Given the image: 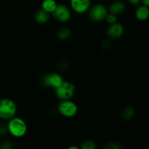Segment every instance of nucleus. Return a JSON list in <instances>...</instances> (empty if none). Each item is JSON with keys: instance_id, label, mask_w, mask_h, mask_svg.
<instances>
[{"instance_id": "1", "label": "nucleus", "mask_w": 149, "mask_h": 149, "mask_svg": "<svg viewBox=\"0 0 149 149\" xmlns=\"http://www.w3.org/2000/svg\"><path fill=\"white\" fill-rule=\"evenodd\" d=\"M8 132L13 136L20 138L26 135L27 132V125L24 120L18 117H13L7 124Z\"/></svg>"}, {"instance_id": "2", "label": "nucleus", "mask_w": 149, "mask_h": 149, "mask_svg": "<svg viewBox=\"0 0 149 149\" xmlns=\"http://www.w3.org/2000/svg\"><path fill=\"white\" fill-rule=\"evenodd\" d=\"M17 113V106L9 98L0 99V119L8 120L14 117Z\"/></svg>"}, {"instance_id": "3", "label": "nucleus", "mask_w": 149, "mask_h": 149, "mask_svg": "<svg viewBox=\"0 0 149 149\" xmlns=\"http://www.w3.org/2000/svg\"><path fill=\"white\" fill-rule=\"evenodd\" d=\"M55 90L57 97L62 100H70L75 93V86L70 81H63Z\"/></svg>"}, {"instance_id": "4", "label": "nucleus", "mask_w": 149, "mask_h": 149, "mask_svg": "<svg viewBox=\"0 0 149 149\" xmlns=\"http://www.w3.org/2000/svg\"><path fill=\"white\" fill-rule=\"evenodd\" d=\"M59 113L65 117L71 118L75 116L78 111V108L75 103L70 100H62L58 107Z\"/></svg>"}, {"instance_id": "5", "label": "nucleus", "mask_w": 149, "mask_h": 149, "mask_svg": "<svg viewBox=\"0 0 149 149\" xmlns=\"http://www.w3.org/2000/svg\"><path fill=\"white\" fill-rule=\"evenodd\" d=\"M107 14V8L101 4H95L89 9V17L94 22H100L105 20Z\"/></svg>"}, {"instance_id": "6", "label": "nucleus", "mask_w": 149, "mask_h": 149, "mask_svg": "<svg viewBox=\"0 0 149 149\" xmlns=\"http://www.w3.org/2000/svg\"><path fill=\"white\" fill-rule=\"evenodd\" d=\"M63 81V79L60 74L56 73H50L43 76L41 79V82L45 87L57 88Z\"/></svg>"}, {"instance_id": "7", "label": "nucleus", "mask_w": 149, "mask_h": 149, "mask_svg": "<svg viewBox=\"0 0 149 149\" xmlns=\"http://www.w3.org/2000/svg\"><path fill=\"white\" fill-rule=\"evenodd\" d=\"M52 14L54 18L61 23L68 21L71 17V12H70L69 9L63 4L57 5L56 8L52 12Z\"/></svg>"}, {"instance_id": "8", "label": "nucleus", "mask_w": 149, "mask_h": 149, "mask_svg": "<svg viewBox=\"0 0 149 149\" xmlns=\"http://www.w3.org/2000/svg\"><path fill=\"white\" fill-rule=\"evenodd\" d=\"M70 4L74 12L82 14L89 10L91 6V0H71Z\"/></svg>"}, {"instance_id": "9", "label": "nucleus", "mask_w": 149, "mask_h": 149, "mask_svg": "<svg viewBox=\"0 0 149 149\" xmlns=\"http://www.w3.org/2000/svg\"><path fill=\"white\" fill-rule=\"evenodd\" d=\"M124 31L125 30L122 25L115 23L110 25L106 31V33H107V36L111 39H119L123 35Z\"/></svg>"}, {"instance_id": "10", "label": "nucleus", "mask_w": 149, "mask_h": 149, "mask_svg": "<svg viewBox=\"0 0 149 149\" xmlns=\"http://www.w3.org/2000/svg\"><path fill=\"white\" fill-rule=\"evenodd\" d=\"M125 10V4L124 2L121 1H116L112 3L109 7V11L111 14L117 15L122 14Z\"/></svg>"}, {"instance_id": "11", "label": "nucleus", "mask_w": 149, "mask_h": 149, "mask_svg": "<svg viewBox=\"0 0 149 149\" xmlns=\"http://www.w3.org/2000/svg\"><path fill=\"white\" fill-rule=\"evenodd\" d=\"M149 15V10L148 7L145 5L140 6L137 10L135 11V16L137 19L141 21H144L147 20Z\"/></svg>"}, {"instance_id": "12", "label": "nucleus", "mask_w": 149, "mask_h": 149, "mask_svg": "<svg viewBox=\"0 0 149 149\" xmlns=\"http://www.w3.org/2000/svg\"><path fill=\"white\" fill-rule=\"evenodd\" d=\"M35 20L39 24L46 23L49 19V13L44 10L43 9L39 10L35 14Z\"/></svg>"}, {"instance_id": "13", "label": "nucleus", "mask_w": 149, "mask_h": 149, "mask_svg": "<svg viewBox=\"0 0 149 149\" xmlns=\"http://www.w3.org/2000/svg\"><path fill=\"white\" fill-rule=\"evenodd\" d=\"M135 110L132 106H126L121 111V117L124 119V120L129 121L132 119L135 116Z\"/></svg>"}, {"instance_id": "14", "label": "nucleus", "mask_w": 149, "mask_h": 149, "mask_svg": "<svg viewBox=\"0 0 149 149\" xmlns=\"http://www.w3.org/2000/svg\"><path fill=\"white\" fill-rule=\"evenodd\" d=\"M57 2L55 0H44L42 3V9L49 13H52L57 7Z\"/></svg>"}, {"instance_id": "15", "label": "nucleus", "mask_w": 149, "mask_h": 149, "mask_svg": "<svg viewBox=\"0 0 149 149\" xmlns=\"http://www.w3.org/2000/svg\"><path fill=\"white\" fill-rule=\"evenodd\" d=\"M57 36L60 40L66 41L71 36V31L68 28H61L57 32Z\"/></svg>"}, {"instance_id": "16", "label": "nucleus", "mask_w": 149, "mask_h": 149, "mask_svg": "<svg viewBox=\"0 0 149 149\" xmlns=\"http://www.w3.org/2000/svg\"><path fill=\"white\" fill-rule=\"evenodd\" d=\"M96 148H97V146H96L95 143L90 140L84 141L81 146V149H95Z\"/></svg>"}, {"instance_id": "17", "label": "nucleus", "mask_w": 149, "mask_h": 149, "mask_svg": "<svg viewBox=\"0 0 149 149\" xmlns=\"http://www.w3.org/2000/svg\"><path fill=\"white\" fill-rule=\"evenodd\" d=\"M105 148L106 149H122L123 148L122 146L117 142H109L106 144Z\"/></svg>"}, {"instance_id": "18", "label": "nucleus", "mask_w": 149, "mask_h": 149, "mask_svg": "<svg viewBox=\"0 0 149 149\" xmlns=\"http://www.w3.org/2000/svg\"><path fill=\"white\" fill-rule=\"evenodd\" d=\"M105 20H106V21H107V23H109L110 25L113 24V23L117 22V17H116V15H115L113 14H111V13H110V14L108 13L106 18H105Z\"/></svg>"}, {"instance_id": "19", "label": "nucleus", "mask_w": 149, "mask_h": 149, "mask_svg": "<svg viewBox=\"0 0 149 149\" xmlns=\"http://www.w3.org/2000/svg\"><path fill=\"white\" fill-rule=\"evenodd\" d=\"M13 148L12 143L9 141H4L0 143V148L1 149H11Z\"/></svg>"}, {"instance_id": "20", "label": "nucleus", "mask_w": 149, "mask_h": 149, "mask_svg": "<svg viewBox=\"0 0 149 149\" xmlns=\"http://www.w3.org/2000/svg\"><path fill=\"white\" fill-rule=\"evenodd\" d=\"M8 132L7 126L5 125H0V136H3Z\"/></svg>"}, {"instance_id": "21", "label": "nucleus", "mask_w": 149, "mask_h": 149, "mask_svg": "<svg viewBox=\"0 0 149 149\" xmlns=\"http://www.w3.org/2000/svg\"><path fill=\"white\" fill-rule=\"evenodd\" d=\"M110 45L111 44L109 41H105V42L102 44V47H103V49H108V48H109Z\"/></svg>"}, {"instance_id": "22", "label": "nucleus", "mask_w": 149, "mask_h": 149, "mask_svg": "<svg viewBox=\"0 0 149 149\" xmlns=\"http://www.w3.org/2000/svg\"><path fill=\"white\" fill-rule=\"evenodd\" d=\"M127 1L130 4H133V5H137V4H138L141 2V0H127Z\"/></svg>"}, {"instance_id": "23", "label": "nucleus", "mask_w": 149, "mask_h": 149, "mask_svg": "<svg viewBox=\"0 0 149 149\" xmlns=\"http://www.w3.org/2000/svg\"><path fill=\"white\" fill-rule=\"evenodd\" d=\"M141 2H142L143 5L147 6V7L149 6V0H141Z\"/></svg>"}, {"instance_id": "24", "label": "nucleus", "mask_w": 149, "mask_h": 149, "mask_svg": "<svg viewBox=\"0 0 149 149\" xmlns=\"http://www.w3.org/2000/svg\"><path fill=\"white\" fill-rule=\"evenodd\" d=\"M68 149H79V147L77 146H71L68 148Z\"/></svg>"}]
</instances>
